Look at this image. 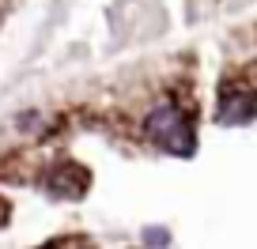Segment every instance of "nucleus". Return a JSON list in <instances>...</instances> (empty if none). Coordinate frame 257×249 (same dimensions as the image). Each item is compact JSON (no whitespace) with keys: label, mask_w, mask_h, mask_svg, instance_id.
<instances>
[{"label":"nucleus","mask_w":257,"mask_h":249,"mask_svg":"<svg viewBox=\"0 0 257 249\" xmlns=\"http://www.w3.org/2000/svg\"><path fill=\"white\" fill-rule=\"evenodd\" d=\"M144 132H148V140L163 144L167 151H178V155H189L193 151V129H189L185 113L178 110L174 102L155 106V110L148 113V121H144Z\"/></svg>","instance_id":"obj_1"},{"label":"nucleus","mask_w":257,"mask_h":249,"mask_svg":"<svg viewBox=\"0 0 257 249\" xmlns=\"http://www.w3.org/2000/svg\"><path fill=\"white\" fill-rule=\"evenodd\" d=\"M257 117V95H246V91H231L219 102V121L223 125H242V121Z\"/></svg>","instance_id":"obj_2"},{"label":"nucleus","mask_w":257,"mask_h":249,"mask_svg":"<svg viewBox=\"0 0 257 249\" xmlns=\"http://www.w3.org/2000/svg\"><path fill=\"white\" fill-rule=\"evenodd\" d=\"M144 241H148V245H170V230H163V226H148Z\"/></svg>","instance_id":"obj_3"},{"label":"nucleus","mask_w":257,"mask_h":249,"mask_svg":"<svg viewBox=\"0 0 257 249\" xmlns=\"http://www.w3.org/2000/svg\"><path fill=\"white\" fill-rule=\"evenodd\" d=\"M0 223H4V204H0Z\"/></svg>","instance_id":"obj_4"}]
</instances>
